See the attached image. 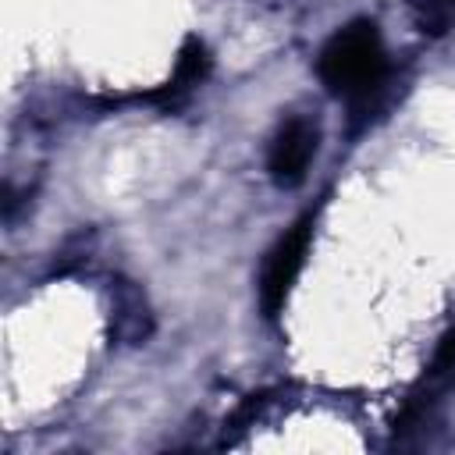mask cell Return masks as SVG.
Listing matches in <instances>:
<instances>
[{
	"instance_id": "obj_5",
	"label": "cell",
	"mask_w": 455,
	"mask_h": 455,
	"mask_svg": "<svg viewBox=\"0 0 455 455\" xmlns=\"http://www.w3.org/2000/svg\"><path fill=\"white\" fill-rule=\"evenodd\" d=\"M416 28L430 39H441L455 28V0H409Z\"/></svg>"
},
{
	"instance_id": "obj_2",
	"label": "cell",
	"mask_w": 455,
	"mask_h": 455,
	"mask_svg": "<svg viewBox=\"0 0 455 455\" xmlns=\"http://www.w3.org/2000/svg\"><path fill=\"white\" fill-rule=\"evenodd\" d=\"M309 235H313V217H302L295 220L267 252L263 259V270H259V306L263 313L274 320L288 295H291V284L306 263V252H309Z\"/></svg>"
},
{
	"instance_id": "obj_1",
	"label": "cell",
	"mask_w": 455,
	"mask_h": 455,
	"mask_svg": "<svg viewBox=\"0 0 455 455\" xmlns=\"http://www.w3.org/2000/svg\"><path fill=\"white\" fill-rule=\"evenodd\" d=\"M316 75L331 96L348 100V103H370V96L380 92L384 75H387V53H384L380 28L366 18L338 28L316 57Z\"/></svg>"
},
{
	"instance_id": "obj_3",
	"label": "cell",
	"mask_w": 455,
	"mask_h": 455,
	"mask_svg": "<svg viewBox=\"0 0 455 455\" xmlns=\"http://www.w3.org/2000/svg\"><path fill=\"white\" fill-rule=\"evenodd\" d=\"M316 146H320V132L309 117H288L274 139H270V149H267V174L274 185L281 188H295L306 181V171L316 156Z\"/></svg>"
},
{
	"instance_id": "obj_4",
	"label": "cell",
	"mask_w": 455,
	"mask_h": 455,
	"mask_svg": "<svg viewBox=\"0 0 455 455\" xmlns=\"http://www.w3.org/2000/svg\"><path fill=\"white\" fill-rule=\"evenodd\" d=\"M206 71H210L206 43H203L199 36H188V39L181 43V50H178V60H174V75H171V82H167L164 89L149 92V100H171V103H174V100H181L192 85H199Z\"/></svg>"
},
{
	"instance_id": "obj_6",
	"label": "cell",
	"mask_w": 455,
	"mask_h": 455,
	"mask_svg": "<svg viewBox=\"0 0 455 455\" xmlns=\"http://www.w3.org/2000/svg\"><path fill=\"white\" fill-rule=\"evenodd\" d=\"M455 377V327L437 341V352L430 359V370L423 377V384H444Z\"/></svg>"
}]
</instances>
